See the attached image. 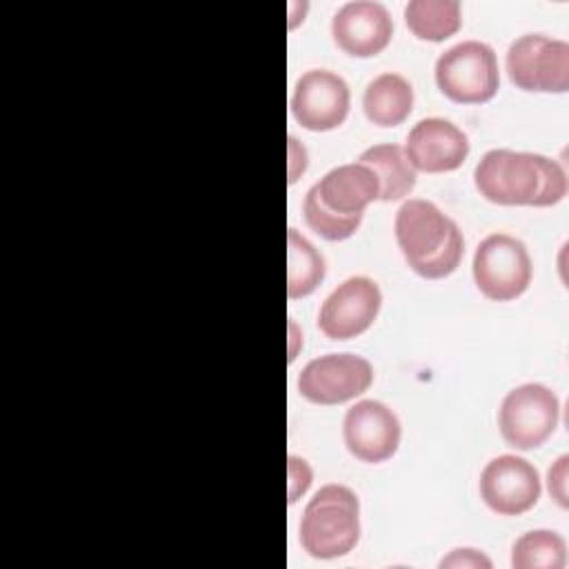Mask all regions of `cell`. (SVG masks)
Returning a JSON list of instances; mask_svg holds the SVG:
<instances>
[{
  "instance_id": "cell-25",
  "label": "cell",
  "mask_w": 569,
  "mask_h": 569,
  "mask_svg": "<svg viewBox=\"0 0 569 569\" xmlns=\"http://www.w3.org/2000/svg\"><path fill=\"white\" fill-rule=\"evenodd\" d=\"M289 336H291V349H289V362H293L296 360V356H298V342H300V333H298V327H296V322L291 320L289 322Z\"/></svg>"
},
{
  "instance_id": "cell-10",
  "label": "cell",
  "mask_w": 569,
  "mask_h": 569,
  "mask_svg": "<svg viewBox=\"0 0 569 569\" xmlns=\"http://www.w3.org/2000/svg\"><path fill=\"white\" fill-rule=\"evenodd\" d=\"M380 307L382 293L376 280L351 276L325 298L318 311V327L329 340H351L373 325Z\"/></svg>"
},
{
  "instance_id": "cell-20",
  "label": "cell",
  "mask_w": 569,
  "mask_h": 569,
  "mask_svg": "<svg viewBox=\"0 0 569 569\" xmlns=\"http://www.w3.org/2000/svg\"><path fill=\"white\" fill-rule=\"evenodd\" d=\"M567 565V545L562 536L549 529L522 533L511 549L513 569H562Z\"/></svg>"
},
{
  "instance_id": "cell-14",
  "label": "cell",
  "mask_w": 569,
  "mask_h": 569,
  "mask_svg": "<svg viewBox=\"0 0 569 569\" xmlns=\"http://www.w3.org/2000/svg\"><path fill=\"white\" fill-rule=\"evenodd\" d=\"M331 36L345 53L353 58H373L391 42L393 20L380 2L356 0L336 11Z\"/></svg>"
},
{
  "instance_id": "cell-18",
  "label": "cell",
  "mask_w": 569,
  "mask_h": 569,
  "mask_svg": "<svg viewBox=\"0 0 569 569\" xmlns=\"http://www.w3.org/2000/svg\"><path fill=\"white\" fill-rule=\"evenodd\" d=\"M327 267L320 251L298 231L287 233V296L289 300L313 293L325 280Z\"/></svg>"
},
{
  "instance_id": "cell-5",
  "label": "cell",
  "mask_w": 569,
  "mask_h": 569,
  "mask_svg": "<svg viewBox=\"0 0 569 569\" xmlns=\"http://www.w3.org/2000/svg\"><path fill=\"white\" fill-rule=\"evenodd\" d=\"M436 84L451 102H489L500 87L496 51L478 40L449 47L436 60Z\"/></svg>"
},
{
  "instance_id": "cell-11",
  "label": "cell",
  "mask_w": 569,
  "mask_h": 569,
  "mask_svg": "<svg viewBox=\"0 0 569 569\" xmlns=\"http://www.w3.org/2000/svg\"><path fill=\"white\" fill-rule=\"evenodd\" d=\"M538 469L513 453L489 460L480 473V498L498 516H520L540 498Z\"/></svg>"
},
{
  "instance_id": "cell-16",
  "label": "cell",
  "mask_w": 569,
  "mask_h": 569,
  "mask_svg": "<svg viewBox=\"0 0 569 569\" xmlns=\"http://www.w3.org/2000/svg\"><path fill=\"white\" fill-rule=\"evenodd\" d=\"M362 109L369 122L378 127H398L413 109V87L400 73H380L367 84Z\"/></svg>"
},
{
  "instance_id": "cell-2",
  "label": "cell",
  "mask_w": 569,
  "mask_h": 569,
  "mask_svg": "<svg viewBox=\"0 0 569 569\" xmlns=\"http://www.w3.org/2000/svg\"><path fill=\"white\" fill-rule=\"evenodd\" d=\"M376 200H380L378 176L356 160L327 171L307 191L302 213L311 231L340 242L358 231L365 209Z\"/></svg>"
},
{
  "instance_id": "cell-6",
  "label": "cell",
  "mask_w": 569,
  "mask_h": 569,
  "mask_svg": "<svg viewBox=\"0 0 569 569\" xmlns=\"http://www.w3.org/2000/svg\"><path fill=\"white\" fill-rule=\"evenodd\" d=\"M473 282L496 302L520 298L531 284V258L522 240L509 233H491L476 247Z\"/></svg>"
},
{
  "instance_id": "cell-24",
  "label": "cell",
  "mask_w": 569,
  "mask_h": 569,
  "mask_svg": "<svg viewBox=\"0 0 569 569\" xmlns=\"http://www.w3.org/2000/svg\"><path fill=\"white\" fill-rule=\"evenodd\" d=\"M307 169V149L296 136H289V184H293Z\"/></svg>"
},
{
  "instance_id": "cell-17",
  "label": "cell",
  "mask_w": 569,
  "mask_h": 569,
  "mask_svg": "<svg viewBox=\"0 0 569 569\" xmlns=\"http://www.w3.org/2000/svg\"><path fill=\"white\" fill-rule=\"evenodd\" d=\"M358 162L367 164L378 176L382 202L402 200L416 187V169L400 144H373L358 156Z\"/></svg>"
},
{
  "instance_id": "cell-8",
  "label": "cell",
  "mask_w": 569,
  "mask_h": 569,
  "mask_svg": "<svg viewBox=\"0 0 569 569\" xmlns=\"http://www.w3.org/2000/svg\"><path fill=\"white\" fill-rule=\"evenodd\" d=\"M509 80L522 91H569V44L542 33L516 38L507 51Z\"/></svg>"
},
{
  "instance_id": "cell-22",
  "label": "cell",
  "mask_w": 569,
  "mask_h": 569,
  "mask_svg": "<svg viewBox=\"0 0 569 569\" xmlns=\"http://www.w3.org/2000/svg\"><path fill=\"white\" fill-rule=\"evenodd\" d=\"M567 465H569V456H560L547 471V489L551 493V498L567 509L569 507V498H567Z\"/></svg>"
},
{
  "instance_id": "cell-15",
  "label": "cell",
  "mask_w": 569,
  "mask_h": 569,
  "mask_svg": "<svg viewBox=\"0 0 569 569\" xmlns=\"http://www.w3.org/2000/svg\"><path fill=\"white\" fill-rule=\"evenodd\" d=\"M405 153L416 171L447 173L467 160L469 138L445 118H425L409 131Z\"/></svg>"
},
{
  "instance_id": "cell-7",
  "label": "cell",
  "mask_w": 569,
  "mask_h": 569,
  "mask_svg": "<svg viewBox=\"0 0 569 569\" xmlns=\"http://www.w3.org/2000/svg\"><path fill=\"white\" fill-rule=\"evenodd\" d=\"M558 420V396L540 382H525L511 389L498 411L502 440L520 451L540 447L556 431Z\"/></svg>"
},
{
  "instance_id": "cell-4",
  "label": "cell",
  "mask_w": 569,
  "mask_h": 569,
  "mask_svg": "<svg viewBox=\"0 0 569 569\" xmlns=\"http://www.w3.org/2000/svg\"><path fill=\"white\" fill-rule=\"evenodd\" d=\"M360 540V502L345 485L320 487L305 507L300 545L318 560L342 558Z\"/></svg>"
},
{
  "instance_id": "cell-21",
  "label": "cell",
  "mask_w": 569,
  "mask_h": 569,
  "mask_svg": "<svg viewBox=\"0 0 569 569\" xmlns=\"http://www.w3.org/2000/svg\"><path fill=\"white\" fill-rule=\"evenodd\" d=\"M287 473H289V502H298L300 496L307 493V489L311 487V480H313V471L309 467V462L305 458H298V456H289V467H287Z\"/></svg>"
},
{
  "instance_id": "cell-12",
  "label": "cell",
  "mask_w": 569,
  "mask_h": 569,
  "mask_svg": "<svg viewBox=\"0 0 569 569\" xmlns=\"http://www.w3.org/2000/svg\"><path fill=\"white\" fill-rule=\"evenodd\" d=\"M349 84L333 71L311 69L302 73L291 93V116L309 131L338 129L349 116Z\"/></svg>"
},
{
  "instance_id": "cell-23",
  "label": "cell",
  "mask_w": 569,
  "mask_h": 569,
  "mask_svg": "<svg viewBox=\"0 0 569 569\" xmlns=\"http://www.w3.org/2000/svg\"><path fill=\"white\" fill-rule=\"evenodd\" d=\"M440 567L453 569H491V560L478 549H453L447 558L440 560Z\"/></svg>"
},
{
  "instance_id": "cell-1",
  "label": "cell",
  "mask_w": 569,
  "mask_h": 569,
  "mask_svg": "<svg viewBox=\"0 0 569 569\" xmlns=\"http://www.w3.org/2000/svg\"><path fill=\"white\" fill-rule=\"evenodd\" d=\"M478 193L505 207H551L567 196L562 164L542 153L491 149L473 171Z\"/></svg>"
},
{
  "instance_id": "cell-9",
  "label": "cell",
  "mask_w": 569,
  "mask_h": 569,
  "mask_svg": "<svg viewBox=\"0 0 569 569\" xmlns=\"http://www.w3.org/2000/svg\"><path fill=\"white\" fill-rule=\"evenodd\" d=\"M373 382V367L356 353H327L305 365L298 391L313 405H342L362 396Z\"/></svg>"
},
{
  "instance_id": "cell-13",
  "label": "cell",
  "mask_w": 569,
  "mask_h": 569,
  "mask_svg": "<svg viewBox=\"0 0 569 569\" xmlns=\"http://www.w3.org/2000/svg\"><path fill=\"white\" fill-rule=\"evenodd\" d=\"M400 436L398 416L380 400H358L345 413L342 438L349 453L360 462L389 460L400 447Z\"/></svg>"
},
{
  "instance_id": "cell-19",
  "label": "cell",
  "mask_w": 569,
  "mask_h": 569,
  "mask_svg": "<svg viewBox=\"0 0 569 569\" xmlns=\"http://www.w3.org/2000/svg\"><path fill=\"white\" fill-rule=\"evenodd\" d=\"M409 31L427 42H442L460 29V2L456 0H411L405 7Z\"/></svg>"
},
{
  "instance_id": "cell-3",
  "label": "cell",
  "mask_w": 569,
  "mask_h": 569,
  "mask_svg": "<svg viewBox=\"0 0 569 569\" xmlns=\"http://www.w3.org/2000/svg\"><path fill=\"white\" fill-rule=\"evenodd\" d=\"M393 231L409 269L420 278L440 280L458 269L465 253L462 233L433 202L420 198L402 202Z\"/></svg>"
}]
</instances>
